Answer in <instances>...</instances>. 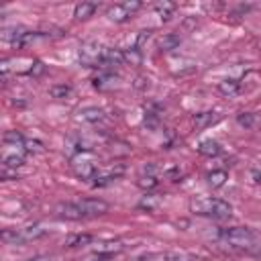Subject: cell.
Masks as SVG:
<instances>
[{"label":"cell","instance_id":"1","mask_svg":"<svg viewBox=\"0 0 261 261\" xmlns=\"http://www.w3.org/2000/svg\"><path fill=\"white\" fill-rule=\"evenodd\" d=\"M190 210L200 216H210L216 220H224L232 214V206L220 198H194L190 202Z\"/></svg>","mask_w":261,"mask_h":261},{"label":"cell","instance_id":"2","mask_svg":"<svg viewBox=\"0 0 261 261\" xmlns=\"http://www.w3.org/2000/svg\"><path fill=\"white\" fill-rule=\"evenodd\" d=\"M220 239L232 247H253L257 243V232L249 226H230V228H222L220 230Z\"/></svg>","mask_w":261,"mask_h":261},{"label":"cell","instance_id":"3","mask_svg":"<svg viewBox=\"0 0 261 261\" xmlns=\"http://www.w3.org/2000/svg\"><path fill=\"white\" fill-rule=\"evenodd\" d=\"M71 169L82 179H94L96 177L98 165H96V157L90 153V149H80L77 155L71 157Z\"/></svg>","mask_w":261,"mask_h":261},{"label":"cell","instance_id":"4","mask_svg":"<svg viewBox=\"0 0 261 261\" xmlns=\"http://www.w3.org/2000/svg\"><path fill=\"white\" fill-rule=\"evenodd\" d=\"M104 51L106 47H102L98 41H86L80 47V63L84 67H102Z\"/></svg>","mask_w":261,"mask_h":261},{"label":"cell","instance_id":"5","mask_svg":"<svg viewBox=\"0 0 261 261\" xmlns=\"http://www.w3.org/2000/svg\"><path fill=\"white\" fill-rule=\"evenodd\" d=\"M143 4L139 0H130V2H120V4H114L108 8L106 16L112 20V22H126Z\"/></svg>","mask_w":261,"mask_h":261},{"label":"cell","instance_id":"6","mask_svg":"<svg viewBox=\"0 0 261 261\" xmlns=\"http://www.w3.org/2000/svg\"><path fill=\"white\" fill-rule=\"evenodd\" d=\"M77 206H80V210H82V214H84V218H94V216H102V214H106L108 212V202L106 200H102V198H84V200H80L77 202Z\"/></svg>","mask_w":261,"mask_h":261},{"label":"cell","instance_id":"7","mask_svg":"<svg viewBox=\"0 0 261 261\" xmlns=\"http://www.w3.org/2000/svg\"><path fill=\"white\" fill-rule=\"evenodd\" d=\"M53 214L61 220H84V214H82L77 202H61L55 206Z\"/></svg>","mask_w":261,"mask_h":261},{"label":"cell","instance_id":"8","mask_svg":"<svg viewBox=\"0 0 261 261\" xmlns=\"http://www.w3.org/2000/svg\"><path fill=\"white\" fill-rule=\"evenodd\" d=\"M137 184H139V188H143V190H153V188H157L159 186V177H157V167L155 165H147L145 167V171L139 175V179H137Z\"/></svg>","mask_w":261,"mask_h":261},{"label":"cell","instance_id":"9","mask_svg":"<svg viewBox=\"0 0 261 261\" xmlns=\"http://www.w3.org/2000/svg\"><path fill=\"white\" fill-rule=\"evenodd\" d=\"M45 234V228L41 224H27L22 228H18V245H24L29 241H35L39 237Z\"/></svg>","mask_w":261,"mask_h":261},{"label":"cell","instance_id":"10","mask_svg":"<svg viewBox=\"0 0 261 261\" xmlns=\"http://www.w3.org/2000/svg\"><path fill=\"white\" fill-rule=\"evenodd\" d=\"M92 84H94V88H96V90L106 92V90H112V88H116V86H118V77H116L114 73H110V71H104V73L96 75V77L92 80Z\"/></svg>","mask_w":261,"mask_h":261},{"label":"cell","instance_id":"11","mask_svg":"<svg viewBox=\"0 0 261 261\" xmlns=\"http://www.w3.org/2000/svg\"><path fill=\"white\" fill-rule=\"evenodd\" d=\"M122 249H124V245L120 241H102V243H98L94 247L96 255H104V257H110L114 253H120Z\"/></svg>","mask_w":261,"mask_h":261},{"label":"cell","instance_id":"12","mask_svg":"<svg viewBox=\"0 0 261 261\" xmlns=\"http://www.w3.org/2000/svg\"><path fill=\"white\" fill-rule=\"evenodd\" d=\"M96 10H98V4L96 2H80L73 8V18L75 20H88L90 16H94Z\"/></svg>","mask_w":261,"mask_h":261},{"label":"cell","instance_id":"13","mask_svg":"<svg viewBox=\"0 0 261 261\" xmlns=\"http://www.w3.org/2000/svg\"><path fill=\"white\" fill-rule=\"evenodd\" d=\"M220 120V114L218 112H212V110H206V112H198L194 114V124L196 128H206V126H212L214 122Z\"/></svg>","mask_w":261,"mask_h":261},{"label":"cell","instance_id":"14","mask_svg":"<svg viewBox=\"0 0 261 261\" xmlns=\"http://www.w3.org/2000/svg\"><path fill=\"white\" fill-rule=\"evenodd\" d=\"M220 151H222V147L214 139H204L198 143V153L204 157H216V155H220Z\"/></svg>","mask_w":261,"mask_h":261},{"label":"cell","instance_id":"15","mask_svg":"<svg viewBox=\"0 0 261 261\" xmlns=\"http://www.w3.org/2000/svg\"><path fill=\"white\" fill-rule=\"evenodd\" d=\"M124 63V53L120 49H114V47H106L104 51V63L102 67H114V65H122Z\"/></svg>","mask_w":261,"mask_h":261},{"label":"cell","instance_id":"16","mask_svg":"<svg viewBox=\"0 0 261 261\" xmlns=\"http://www.w3.org/2000/svg\"><path fill=\"white\" fill-rule=\"evenodd\" d=\"M218 92L222 96H226V98H234V96H239L243 92V86H241L239 80H224V82L218 84Z\"/></svg>","mask_w":261,"mask_h":261},{"label":"cell","instance_id":"17","mask_svg":"<svg viewBox=\"0 0 261 261\" xmlns=\"http://www.w3.org/2000/svg\"><path fill=\"white\" fill-rule=\"evenodd\" d=\"M179 43H181V39H179V35H175V33H167V35H163L161 39H159V51H173V49H177L179 47Z\"/></svg>","mask_w":261,"mask_h":261},{"label":"cell","instance_id":"18","mask_svg":"<svg viewBox=\"0 0 261 261\" xmlns=\"http://www.w3.org/2000/svg\"><path fill=\"white\" fill-rule=\"evenodd\" d=\"M226 179H228V173H226L224 169H212V171L206 175L208 186H210V188H214V190L222 188V186L226 184Z\"/></svg>","mask_w":261,"mask_h":261},{"label":"cell","instance_id":"19","mask_svg":"<svg viewBox=\"0 0 261 261\" xmlns=\"http://www.w3.org/2000/svg\"><path fill=\"white\" fill-rule=\"evenodd\" d=\"M80 118L84 120V122H100L102 118H104V112L100 110V108H96V106H88V108H82L80 110Z\"/></svg>","mask_w":261,"mask_h":261},{"label":"cell","instance_id":"20","mask_svg":"<svg viewBox=\"0 0 261 261\" xmlns=\"http://www.w3.org/2000/svg\"><path fill=\"white\" fill-rule=\"evenodd\" d=\"M175 8H177V6H175L173 2H167V0L157 2V4H155V12L159 14V18H161V20H169V18L173 16Z\"/></svg>","mask_w":261,"mask_h":261},{"label":"cell","instance_id":"21","mask_svg":"<svg viewBox=\"0 0 261 261\" xmlns=\"http://www.w3.org/2000/svg\"><path fill=\"white\" fill-rule=\"evenodd\" d=\"M122 53H124V63H128V65H141V61H143V51H141L137 45L130 47V49H124Z\"/></svg>","mask_w":261,"mask_h":261},{"label":"cell","instance_id":"22","mask_svg":"<svg viewBox=\"0 0 261 261\" xmlns=\"http://www.w3.org/2000/svg\"><path fill=\"white\" fill-rule=\"evenodd\" d=\"M92 243V234H69L65 239V247L73 249V247H84V245H90Z\"/></svg>","mask_w":261,"mask_h":261},{"label":"cell","instance_id":"23","mask_svg":"<svg viewBox=\"0 0 261 261\" xmlns=\"http://www.w3.org/2000/svg\"><path fill=\"white\" fill-rule=\"evenodd\" d=\"M49 96H51V98H57V100H65L67 96H71V88L65 86V84H61V86H53V88L49 90Z\"/></svg>","mask_w":261,"mask_h":261},{"label":"cell","instance_id":"24","mask_svg":"<svg viewBox=\"0 0 261 261\" xmlns=\"http://www.w3.org/2000/svg\"><path fill=\"white\" fill-rule=\"evenodd\" d=\"M0 237L6 245H18V230L16 228H4Z\"/></svg>","mask_w":261,"mask_h":261},{"label":"cell","instance_id":"25","mask_svg":"<svg viewBox=\"0 0 261 261\" xmlns=\"http://www.w3.org/2000/svg\"><path fill=\"white\" fill-rule=\"evenodd\" d=\"M237 122H239L241 126H245V128H251L253 122H255V114H251V112H241V114L237 116Z\"/></svg>","mask_w":261,"mask_h":261},{"label":"cell","instance_id":"26","mask_svg":"<svg viewBox=\"0 0 261 261\" xmlns=\"http://www.w3.org/2000/svg\"><path fill=\"white\" fill-rule=\"evenodd\" d=\"M137 261H169V253H147Z\"/></svg>","mask_w":261,"mask_h":261},{"label":"cell","instance_id":"27","mask_svg":"<svg viewBox=\"0 0 261 261\" xmlns=\"http://www.w3.org/2000/svg\"><path fill=\"white\" fill-rule=\"evenodd\" d=\"M24 147H27V153H43V145H41V143H37V141L27 139Z\"/></svg>","mask_w":261,"mask_h":261},{"label":"cell","instance_id":"28","mask_svg":"<svg viewBox=\"0 0 261 261\" xmlns=\"http://www.w3.org/2000/svg\"><path fill=\"white\" fill-rule=\"evenodd\" d=\"M43 69H45V67H43V63H41V61H35V63H33V67L29 69V73H31V75H39V73H43Z\"/></svg>","mask_w":261,"mask_h":261},{"label":"cell","instance_id":"29","mask_svg":"<svg viewBox=\"0 0 261 261\" xmlns=\"http://www.w3.org/2000/svg\"><path fill=\"white\" fill-rule=\"evenodd\" d=\"M147 39H149V31H141V33H139V39H137V47L141 49V47L145 45Z\"/></svg>","mask_w":261,"mask_h":261},{"label":"cell","instance_id":"30","mask_svg":"<svg viewBox=\"0 0 261 261\" xmlns=\"http://www.w3.org/2000/svg\"><path fill=\"white\" fill-rule=\"evenodd\" d=\"M27 261H53L49 255H35V257H31V259H27Z\"/></svg>","mask_w":261,"mask_h":261},{"label":"cell","instance_id":"31","mask_svg":"<svg viewBox=\"0 0 261 261\" xmlns=\"http://www.w3.org/2000/svg\"><path fill=\"white\" fill-rule=\"evenodd\" d=\"M88 261H106V257H104V255H96V257H92V259H88Z\"/></svg>","mask_w":261,"mask_h":261},{"label":"cell","instance_id":"32","mask_svg":"<svg viewBox=\"0 0 261 261\" xmlns=\"http://www.w3.org/2000/svg\"><path fill=\"white\" fill-rule=\"evenodd\" d=\"M255 177H257V181H261V173H255Z\"/></svg>","mask_w":261,"mask_h":261}]
</instances>
